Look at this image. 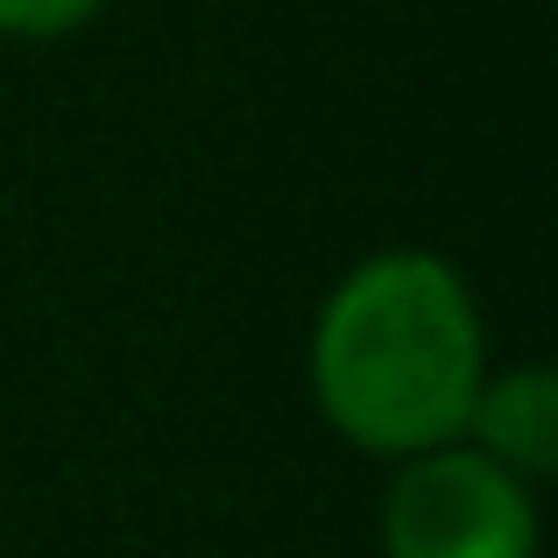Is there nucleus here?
I'll return each mask as SVG.
<instances>
[{
	"label": "nucleus",
	"mask_w": 558,
	"mask_h": 558,
	"mask_svg": "<svg viewBox=\"0 0 558 558\" xmlns=\"http://www.w3.org/2000/svg\"><path fill=\"white\" fill-rule=\"evenodd\" d=\"M481 298L432 247H375L318 298L304 332V389L340 446L368 460L452 446L488 375Z\"/></svg>",
	"instance_id": "nucleus-1"
},
{
	"label": "nucleus",
	"mask_w": 558,
	"mask_h": 558,
	"mask_svg": "<svg viewBox=\"0 0 558 558\" xmlns=\"http://www.w3.org/2000/svg\"><path fill=\"white\" fill-rule=\"evenodd\" d=\"M381 558H537V488L481 460L466 438L396 460L375 517Z\"/></svg>",
	"instance_id": "nucleus-2"
},
{
	"label": "nucleus",
	"mask_w": 558,
	"mask_h": 558,
	"mask_svg": "<svg viewBox=\"0 0 558 558\" xmlns=\"http://www.w3.org/2000/svg\"><path fill=\"white\" fill-rule=\"evenodd\" d=\"M460 438L495 460L502 474H517L523 488H545L558 466V375L545 361H509V368H488L466 403Z\"/></svg>",
	"instance_id": "nucleus-3"
},
{
	"label": "nucleus",
	"mask_w": 558,
	"mask_h": 558,
	"mask_svg": "<svg viewBox=\"0 0 558 558\" xmlns=\"http://www.w3.org/2000/svg\"><path fill=\"white\" fill-rule=\"evenodd\" d=\"M107 0H0V36L8 43H57L78 36Z\"/></svg>",
	"instance_id": "nucleus-4"
}]
</instances>
